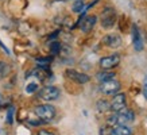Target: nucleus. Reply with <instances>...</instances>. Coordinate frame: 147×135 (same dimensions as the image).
I'll return each instance as SVG.
<instances>
[{"label":"nucleus","mask_w":147,"mask_h":135,"mask_svg":"<svg viewBox=\"0 0 147 135\" xmlns=\"http://www.w3.org/2000/svg\"><path fill=\"white\" fill-rule=\"evenodd\" d=\"M102 45L109 49H119L121 46V38L117 34H107L102 38Z\"/></svg>","instance_id":"nucleus-9"},{"label":"nucleus","mask_w":147,"mask_h":135,"mask_svg":"<svg viewBox=\"0 0 147 135\" xmlns=\"http://www.w3.org/2000/svg\"><path fill=\"white\" fill-rule=\"evenodd\" d=\"M127 105V96L124 93H116L113 95V99L111 101V111L112 112H119L124 109Z\"/></svg>","instance_id":"nucleus-8"},{"label":"nucleus","mask_w":147,"mask_h":135,"mask_svg":"<svg viewBox=\"0 0 147 135\" xmlns=\"http://www.w3.org/2000/svg\"><path fill=\"white\" fill-rule=\"evenodd\" d=\"M0 135H7V131L3 130V128H0Z\"/></svg>","instance_id":"nucleus-24"},{"label":"nucleus","mask_w":147,"mask_h":135,"mask_svg":"<svg viewBox=\"0 0 147 135\" xmlns=\"http://www.w3.org/2000/svg\"><path fill=\"white\" fill-rule=\"evenodd\" d=\"M116 115V126H125L131 122H134L135 119V113L132 109L129 108H124L119 112H115Z\"/></svg>","instance_id":"nucleus-6"},{"label":"nucleus","mask_w":147,"mask_h":135,"mask_svg":"<svg viewBox=\"0 0 147 135\" xmlns=\"http://www.w3.org/2000/svg\"><path fill=\"white\" fill-rule=\"evenodd\" d=\"M84 3L81 1V0H78V1H76L74 4H73V7H71V9H73V12H77V14H80L82 9H84Z\"/></svg>","instance_id":"nucleus-20"},{"label":"nucleus","mask_w":147,"mask_h":135,"mask_svg":"<svg viewBox=\"0 0 147 135\" xmlns=\"http://www.w3.org/2000/svg\"><path fill=\"white\" fill-rule=\"evenodd\" d=\"M115 76H116V73L112 72V70H100V72L96 73V78H97L98 82H102V81L115 78Z\"/></svg>","instance_id":"nucleus-12"},{"label":"nucleus","mask_w":147,"mask_h":135,"mask_svg":"<svg viewBox=\"0 0 147 135\" xmlns=\"http://www.w3.org/2000/svg\"><path fill=\"white\" fill-rule=\"evenodd\" d=\"M65 77L69 78L70 81L76 82V84H86L90 81V77L86 73L78 72L76 69H66L65 70Z\"/></svg>","instance_id":"nucleus-5"},{"label":"nucleus","mask_w":147,"mask_h":135,"mask_svg":"<svg viewBox=\"0 0 147 135\" xmlns=\"http://www.w3.org/2000/svg\"><path fill=\"white\" fill-rule=\"evenodd\" d=\"M61 49H62V46H61V43H59V42H51V45H50V53L53 54V55L59 54Z\"/></svg>","instance_id":"nucleus-16"},{"label":"nucleus","mask_w":147,"mask_h":135,"mask_svg":"<svg viewBox=\"0 0 147 135\" xmlns=\"http://www.w3.org/2000/svg\"><path fill=\"white\" fill-rule=\"evenodd\" d=\"M116 18H117V14H116L115 8L112 7H105L102 9L101 16H100V22H101L102 28H112L116 23Z\"/></svg>","instance_id":"nucleus-3"},{"label":"nucleus","mask_w":147,"mask_h":135,"mask_svg":"<svg viewBox=\"0 0 147 135\" xmlns=\"http://www.w3.org/2000/svg\"><path fill=\"white\" fill-rule=\"evenodd\" d=\"M9 72H11V66L4 61H0V80L8 76Z\"/></svg>","instance_id":"nucleus-14"},{"label":"nucleus","mask_w":147,"mask_h":135,"mask_svg":"<svg viewBox=\"0 0 147 135\" xmlns=\"http://www.w3.org/2000/svg\"><path fill=\"white\" fill-rule=\"evenodd\" d=\"M36 135H55L54 132H51V131H49V130H39L38 132H36Z\"/></svg>","instance_id":"nucleus-22"},{"label":"nucleus","mask_w":147,"mask_h":135,"mask_svg":"<svg viewBox=\"0 0 147 135\" xmlns=\"http://www.w3.org/2000/svg\"><path fill=\"white\" fill-rule=\"evenodd\" d=\"M34 112L42 123H49L55 117V108L51 104H39L34 108Z\"/></svg>","instance_id":"nucleus-1"},{"label":"nucleus","mask_w":147,"mask_h":135,"mask_svg":"<svg viewBox=\"0 0 147 135\" xmlns=\"http://www.w3.org/2000/svg\"><path fill=\"white\" fill-rule=\"evenodd\" d=\"M38 89H39V88H38V84H36V82H30V84L26 86V93H28V95L35 93Z\"/></svg>","instance_id":"nucleus-19"},{"label":"nucleus","mask_w":147,"mask_h":135,"mask_svg":"<svg viewBox=\"0 0 147 135\" xmlns=\"http://www.w3.org/2000/svg\"><path fill=\"white\" fill-rule=\"evenodd\" d=\"M143 95H144V97L147 100V77H146V80H144V85H143Z\"/></svg>","instance_id":"nucleus-23"},{"label":"nucleus","mask_w":147,"mask_h":135,"mask_svg":"<svg viewBox=\"0 0 147 135\" xmlns=\"http://www.w3.org/2000/svg\"><path fill=\"white\" fill-rule=\"evenodd\" d=\"M97 22V18L94 15H89V16H85L82 20H80V28L82 30V32L88 34L93 30L94 24Z\"/></svg>","instance_id":"nucleus-10"},{"label":"nucleus","mask_w":147,"mask_h":135,"mask_svg":"<svg viewBox=\"0 0 147 135\" xmlns=\"http://www.w3.org/2000/svg\"><path fill=\"white\" fill-rule=\"evenodd\" d=\"M96 108L98 112H107V111H111V103L105 99H100L96 103Z\"/></svg>","instance_id":"nucleus-13"},{"label":"nucleus","mask_w":147,"mask_h":135,"mask_svg":"<svg viewBox=\"0 0 147 135\" xmlns=\"http://www.w3.org/2000/svg\"><path fill=\"white\" fill-rule=\"evenodd\" d=\"M35 61H36V63H38L39 66L47 68V65H49V63L53 61V58H51V57H45V58H36Z\"/></svg>","instance_id":"nucleus-17"},{"label":"nucleus","mask_w":147,"mask_h":135,"mask_svg":"<svg viewBox=\"0 0 147 135\" xmlns=\"http://www.w3.org/2000/svg\"><path fill=\"white\" fill-rule=\"evenodd\" d=\"M119 63H120V55L119 54H111V55H107V57H102L100 59L98 65L101 68V70H112Z\"/></svg>","instance_id":"nucleus-7"},{"label":"nucleus","mask_w":147,"mask_h":135,"mask_svg":"<svg viewBox=\"0 0 147 135\" xmlns=\"http://www.w3.org/2000/svg\"><path fill=\"white\" fill-rule=\"evenodd\" d=\"M121 89V84L116 78H111V80L102 81L98 85V90L102 95H107V96H113V95L119 93Z\"/></svg>","instance_id":"nucleus-2"},{"label":"nucleus","mask_w":147,"mask_h":135,"mask_svg":"<svg viewBox=\"0 0 147 135\" xmlns=\"http://www.w3.org/2000/svg\"><path fill=\"white\" fill-rule=\"evenodd\" d=\"M13 115H15V108L12 105V107H9L7 109V123L8 124H12L13 123Z\"/></svg>","instance_id":"nucleus-18"},{"label":"nucleus","mask_w":147,"mask_h":135,"mask_svg":"<svg viewBox=\"0 0 147 135\" xmlns=\"http://www.w3.org/2000/svg\"><path fill=\"white\" fill-rule=\"evenodd\" d=\"M112 130H113V127L111 126H104L100 128V135H111Z\"/></svg>","instance_id":"nucleus-21"},{"label":"nucleus","mask_w":147,"mask_h":135,"mask_svg":"<svg viewBox=\"0 0 147 135\" xmlns=\"http://www.w3.org/2000/svg\"><path fill=\"white\" fill-rule=\"evenodd\" d=\"M115 131L119 135H132V130L128 128L127 126H116Z\"/></svg>","instance_id":"nucleus-15"},{"label":"nucleus","mask_w":147,"mask_h":135,"mask_svg":"<svg viewBox=\"0 0 147 135\" xmlns=\"http://www.w3.org/2000/svg\"><path fill=\"white\" fill-rule=\"evenodd\" d=\"M132 43H134V49L136 51H142L143 50V39L140 32H139V28L136 26L132 27Z\"/></svg>","instance_id":"nucleus-11"},{"label":"nucleus","mask_w":147,"mask_h":135,"mask_svg":"<svg viewBox=\"0 0 147 135\" xmlns=\"http://www.w3.org/2000/svg\"><path fill=\"white\" fill-rule=\"evenodd\" d=\"M59 95H61V90L58 89L57 86L47 85V86H43L38 92V97L40 100H45V101H53V100H57L59 97Z\"/></svg>","instance_id":"nucleus-4"}]
</instances>
